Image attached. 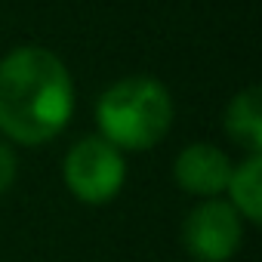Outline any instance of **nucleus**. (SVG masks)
Wrapping results in <instances>:
<instances>
[{"instance_id": "1", "label": "nucleus", "mask_w": 262, "mask_h": 262, "mask_svg": "<svg viewBox=\"0 0 262 262\" xmlns=\"http://www.w3.org/2000/svg\"><path fill=\"white\" fill-rule=\"evenodd\" d=\"M74 114V83L65 62L40 47H22L0 62V133L19 145L56 139Z\"/></svg>"}, {"instance_id": "2", "label": "nucleus", "mask_w": 262, "mask_h": 262, "mask_svg": "<svg viewBox=\"0 0 262 262\" xmlns=\"http://www.w3.org/2000/svg\"><path fill=\"white\" fill-rule=\"evenodd\" d=\"M96 123L117 151H148L173 126L170 90L155 77H123L102 93Z\"/></svg>"}, {"instance_id": "3", "label": "nucleus", "mask_w": 262, "mask_h": 262, "mask_svg": "<svg viewBox=\"0 0 262 262\" xmlns=\"http://www.w3.org/2000/svg\"><path fill=\"white\" fill-rule=\"evenodd\" d=\"M62 176H65L68 191L80 204L102 207L120 194L126 182V161L102 136H83L65 155Z\"/></svg>"}, {"instance_id": "4", "label": "nucleus", "mask_w": 262, "mask_h": 262, "mask_svg": "<svg viewBox=\"0 0 262 262\" xmlns=\"http://www.w3.org/2000/svg\"><path fill=\"white\" fill-rule=\"evenodd\" d=\"M244 225L228 201H201L182 222V247L198 262H228L244 244Z\"/></svg>"}, {"instance_id": "5", "label": "nucleus", "mask_w": 262, "mask_h": 262, "mask_svg": "<svg viewBox=\"0 0 262 262\" xmlns=\"http://www.w3.org/2000/svg\"><path fill=\"white\" fill-rule=\"evenodd\" d=\"M231 167L234 164L228 161V155L222 148H216L210 142H194L176 155L173 179L182 191L210 201V198H219L225 191Z\"/></svg>"}, {"instance_id": "6", "label": "nucleus", "mask_w": 262, "mask_h": 262, "mask_svg": "<svg viewBox=\"0 0 262 262\" xmlns=\"http://www.w3.org/2000/svg\"><path fill=\"white\" fill-rule=\"evenodd\" d=\"M228 204L247 225H259L262 219V155H247L228 176Z\"/></svg>"}, {"instance_id": "7", "label": "nucleus", "mask_w": 262, "mask_h": 262, "mask_svg": "<svg viewBox=\"0 0 262 262\" xmlns=\"http://www.w3.org/2000/svg\"><path fill=\"white\" fill-rule=\"evenodd\" d=\"M225 133L237 145H244L250 155L262 151V99H259V86H247L228 102V108H225Z\"/></svg>"}, {"instance_id": "8", "label": "nucleus", "mask_w": 262, "mask_h": 262, "mask_svg": "<svg viewBox=\"0 0 262 262\" xmlns=\"http://www.w3.org/2000/svg\"><path fill=\"white\" fill-rule=\"evenodd\" d=\"M16 173H19V164H16V155L10 145L0 142V194H7L16 182Z\"/></svg>"}]
</instances>
